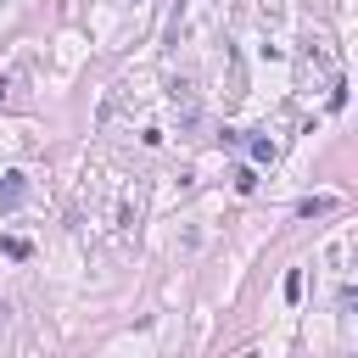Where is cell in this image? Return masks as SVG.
Masks as SVG:
<instances>
[{
    "mask_svg": "<svg viewBox=\"0 0 358 358\" xmlns=\"http://www.w3.org/2000/svg\"><path fill=\"white\" fill-rule=\"evenodd\" d=\"M22 190H28V179H22V173H0V207H17V201H22Z\"/></svg>",
    "mask_w": 358,
    "mask_h": 358,
    "instance_id": "cell-1",
    "label": "cell"
},
{
    "mask_svg": "<svg viewBox=\"0 0 358 358\" xmlns=\"http://www.w3.org/2000/svg\"><path fill=\"white\" fill-rule=\"evenodd\" d=\"M330 207H336V196H313V201H302L296 213H302V218H324Z\"/></svg>",
    "mask_w": 358,
    "mask_h": 358,
    "instance_id": "cell-2",
    "label": "cell"
},
{
    "mask_svg": "<svg viewBox=\"0 0 358 358\" xmlns=\"http://www.w3.org/2000/svg\"><path fill=\"white\" fill-rule=\"evenodd\" d=\"M296 296H302V268H291V274H285V302H296Z\"/></svg>",
    "mask_w": 358,
    "mask_h": 358,
    "instance_id": "cell-3",
    "label": "cell"
},
{
    "mask_svg": "<svg viewBox=\"0 0 358 358\" xmlns=\"http://www.w3.org/2000/svg\"><path fill=\"white\" fill-rule=\"evenodd\" d=\"M252 157L257 162H274V140H252Z\"/></svg>",
    "mask_w": 358,
    "mask_h": 358,
    "instance_id": "cell-4",
    "label": "cell"
},
{
    "mask_svg": "<svg viewBox=\"0 0 358 358\" xmlns=\"http://www.w3.org/2000/svg\"><path fill=\"white\" fill-rule=\"evenodd\" d=\"M235 190H257V173L252 168H235Z\"/></svg>",
    "mask_w": 358,
    "mask_h": 358,
    "instance_id": "cell-5",
    "label": "cell"
},
{
    "mask_svg": "<svg viewBox=\"0 0 358 358\" xmlns=\"http://www.w3.org/2000/svg\"><path fill=\"white\" fill-rule=\"evenodd\" d=\"M0 246H6V257H28V241H17V235H6Z\"/></svg>",
    "mask_w": 358,
    "mask_h": 358,
    "instance_id": "cell-6",
    "label": "cell"
}]
</instances>
